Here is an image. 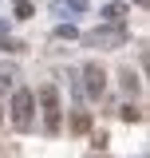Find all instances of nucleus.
Segmentation results:
<instances>
[{
    "label": "nucleus",
    "instance_id": "1",
    "mask_svg": "<svg viewBox=\"0 0 150 158\" xmlns=\"http://www.w3.org/2000/svg\"><path fill=\"white\" fill-rule=\"evenodd\" d=\"M40 107H44V131L48 135H59V123H63V107H59V87L56 83H40Z\"/></svg>",
    "mask_w": 150,
    "mask_h": 158
},
{
    "label": "nucleus",
    "instance_id": "6",
    "mask_svg": "<svg viewBox=\"0 0 150 158\" xmlns=\"http://www.w3.org/2000/svg\"><path fill=\"white\" fill-rule=\"evenodd\" d=\"M123 118H127V123H142V111H134V107H123Z\"/></svg>",
    "mask_w": 150,
    "mask_h": 158
},
{
    "label": "nucleus",
    "instance_id": "5",
    "mask_svg": "<svg viewBox=\"0 0 150 158\" xmlns=\"http://www.w3.org/2000/svg\"><path fill=\"white\" fill-rule=\"evenodd\" d=\"M123 87H127V91H138V75H131V71H123Z\"/></svg>",
    "mask_w": 150,
    "mask_h": 158
},
{
    "label": "nucleus",
    "instance_id": "4",
    "mask_svg": "<svg viewBox=\"0 0 150 158\" xmlns=\"http://www.w3.org/2000/svg\"><path fill=\"white\" fill-rule=\"evenodd\" d=\"M71 127H75V131H87V127H91V115H87V111H79V115L71 118Z\"/></svg>",
    "mask_w": 150,
    "mask_h": 158
},
{
    "label": "nucleus",
    "instance_id": "8",
    "mask_svg": "<svg viewBox=\"0 0 150 158\" xmlns=\"http://www.w3.org/2000/svg\"><path fill=\"white\" fill-rule=\"evenodd\" d=\"M0 123H4V115H0Z\"/></svg>",
    "mask_w": 150,
    "mask_h": 158
},
{
    "label": "nucleus",
    "instance_id": "2",
    "mask_svg": "<svg viewBox=\"0 0 150 158\" xmlns=\"http://www.w3.org/2000/svg\"><path fill=\"white\" fill-rule=\"evenodd\" d=\"M36 123V91L32 87H16L12 91V127L16 131H32Z\"/></svg>",
    "mask_w": 150,
    "mask_h": 158
},
{
    "label": "nucleus",
    "instance_id": "3",
    "mask_svg": "<svg viewBox=\"0 0 150 158\" xmlns=\"http://www.w3.org/2000/svg\"><path fill=\"white\" fill-rule=\"evenodd\" d=\"M83 87H87L91 99H99L103 91H107V71H103L99 63H87V67H83Z\"/></svg>",
    "mask_w": 150,
    "mask_h": 158
},
{
    "label": "nucleus",
    "instance_id": "7",
    "mask_svg": "<svg viewBox=\"0 0 150 158\" xmlns=\"http://www.w3.org/2000/svg\"><path fill=\"white\" fill-rule=\"evenodd\" d=\"M107 20H123V4H111L107 8Z\"/></svg>",
    "mask_w": 150,
    "mask_h": 158
}]
</instances>
